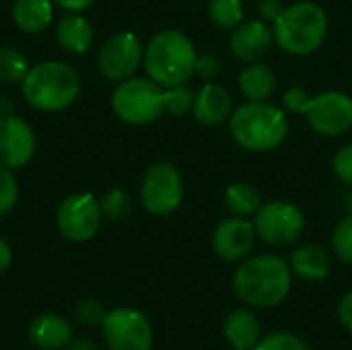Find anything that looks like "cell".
I'll return each instance as SVG.
<instances>
[{
    "mask_svg": "<svg viewBox=\"0 0 352 350\" xmlns=\"http://www.w3.org/2000/svg\"><path fill=\"white\" fill-rule=\"evenodd\" d=\"M291 278V266L283 258L264 254L237 266L233 291L250 307H276L289 297Z\"/></svg>",
    "mask_w": 352,
    "mask_h": 350,
    "instance_id": "1",
    "label": "cell"
},
{
    "mask_svg": "<svg viewBox=\"0 0 352 350\" xmlns=\"http://www.w3.org/2000/svg\"><path fill=\"white\" fill-rule=\"evenodd\" d=\"M231 138L245 151L268 153L278 149L289 134L285 111L270 101H245L229 118Z\"/></svg>",
    "mask_w": 352,
    "mask_h": 350,
    "instance_id": "2",
    "label": "cell"
},
{
    "mask_svg": "<svg viewBox=\"0 0 352 350\" xmlns=\"http://www.w3.org/2000/svg\"><path fill=\"white\" fill-rule=\"evenodd\" d=\"M198 52L192 39L177 29H163L151 37L144 47V68L148 78L163 89L186 85L194 76Z\"/></svg>",
    "mask_w": 352,
    "mask_h": 350,
    "instance_id": "3",
    "label": "cell"
},
{
    "mask_svg": "<svg viewBox=\"0 0 352 350\" xmlns=\"http://www.w3.org/2000/svg\"><path fill=\"white\" fill-rule=\"evenodd\" d=\"M25 101L39 111H62L70 107L80 93L78 72L60 60L39 62L29 68L21 83Z\"/></svg>",
    "mask_w": 352,
    "mask_h": 350,
    "instance_id": "4",
    "label": "cell"
},
{
    "mask_svg": "<svg viewBox=\"0 0 352 350\" xmlns=\"http://www.w3.org/2000/svg\"><path fill=\"white\" fill-rule=\"evenodd\" d=\"M274 41L291 56H311L322 47L328 35V14L311 0L289 4L272 23Z\"/></svg>",
    "mask_w": 352,
    "mask_h": 350,
    "instance_id": "5",
    "label": "cell"
},
{
    "mask_svg": "<svg viewBox=\"0 0 352 350\" xmlns=\"http://www.w3.org/2000/svg\"><path fill=\"white\" fill-rule=\"evenodd\" d=\"M111 109L126 124H151L165 113V89L153 78L130 76L113 89Z\"/></svg>",
    "mask_w": 352,
    "mask_h": 350,
    "instance_id": "6",
    "label": "cell"
},
{
    "mask_svg": "<svg viewBox=\"0 0 352 350\" xmlns=\"http://www.w3.org/2000/svg\"><path fill=\"white\" fill-rule=\"evenodd\" d=\"M254 229L256 237L268 245H291L303 235L305 215L289 200H270L254 215Z\"/></svg>",
    "mask_w": 352,
    "mask_h": 350,
    "instance_id": "7",
    "label": "cell"
},
{
    "mask_svg": "<svg viewBox=\"0 0 352 350\" xmlns=\"http://www.w3.org/2000/svg\"><path fill=\"white\" fill-rule=\"evenodd\" d=\"M184 200V179L173 163L159 161L151 165L140 184L142 206L157 217H167L179 208Z\"/></svg>",
    "mask_w": 352,
    "mask_h": 350,
    "instance_id": "8",
    "label": "cell"
},
{
    "mask_svg": "<svg viewBox=\"0 0 352 350\" xmlns=\"http://www.w3.org/2000/svg\"><path fill=\"white\" fill-rule=\"evenodd\" d=\"M101 334L109 350H151L153 326L148 318L134 307H116L107 311Z\"/></svg>",
    "mask_w": 352,
    "mask_h": 350,
    "instance_id": "9",
    "label": "cell"
},
{
    "mask_svg": "<svg viewBox=\"0 0 352 350\" xmlns=\"http://www.w3.org/2000/svg\"><path fill=\"white\" fill-rule=\"evenodd\" d=\"M101 206L99 200H95L87 192H76L66 196L56 212V225L64 239L82 243L97 235L101 227Z\"/></svg>",
    "mask_w": 352,
    "mask_h": 350,
    "instance_id": "10",
    "label": "cell"
},
{
    "mask_svg": "<svg viewBox=\"0 0 352 350\" xmlns=\"http://www.w3.org/2000/svg\"><path fill=\"white\" fill-rule=\"evenodd\" d=\"M301 113L316 134L342 136L352 128V97L342 91H324L309 97Z\"/></svg>",
    "mask_w": 352,
    "mask_h": 350,
    "instance_id": "11",
    "label": "cell"
},
{
    "mask_svg": "<svg viewBox=\"0 0 352 350\" xmlns=\"http://www.w3.org/2000/svg\"><path fill=\"white\" fill-rule=\"evenodd\" d=\"M144 60V47L136 33L118 31L109 35L97 54V68L107 80L122 83L140 68Z\"/></svg>",
    "mask_w": 352,
    "mask_h": 350,
    "instance_id": "12",
    "label": "cell"
},
{
    "mask_svg": "<svg viewBox=\"0 0 352 350\" xmlns=\"http://www.w3.org/2000/svg\"><path fill=\"white\" fill-rule=\"evenodd\" d=\"M256 243L254 223L243 217H227L223 219L212 233V252L223 262H239L248 258Z\"/></svg>",
    "mask_w": 352,
    "mask_h": 350,
    "instance_id": "13",
    "label": "cell"
},
{
    "mask_svg": "<svg viewBox=\"0 0 352 350\" xmlns=\"http://www.w3.org/2000/svg\"><path fill=\"white\" fill-rule=\"evenodd\" d=\"M35 155L33 128L14 113L0 116V165L8 169L25 167Z\"/></svg>",
    "mask_w": 352,
    "mask_h": 350,
    "instance_id": "14",
    "label": "cell"
},
{
    "mask_svg": "<svg viewBox=\"0 0 352 350\" xmlns=\"http://www.w3.org/2000/svg\"><path fill=\"white\" fill-rule=\"evenodd\" d=\"M274 31L264 19H243L229 37V52L239 62H260L272 47Z\"/></svg>",
    "mask_w": 352,
    "mask_h": 350,
    "instance_id": "15",
    "label": "cell"
},
{
    "mask_svg": "<svg viewBox=\"0 0 352 350\" xmlns=\"http://www.w3.org/2000/svg\"><path fill=\"white\" fill-rule=\"evenodd\" d=\"M194 118L202 126H219L233 113V97L231 93L217 83H206L194 99Z\"/></svg>",
    "mask_w": 352,
    "mask_h": 350,
    "instance_id": "16",
    "label": "cell"
},
{
    "mask_svg": "<svg viewBox=\"0 0 352 350\" xmlns=\"http://www.w3.org/2000/svg\"><path fill=\"white\" fill-rule=\"evenodd\" d=\"M289 266H291V272L297 274L299 278L309 281V283H320L330 276L332 258L326 252V248L316 245V243H305L293 250Z\"/></svg>",
    "mask_w": 352,
    "mask_h": 350,
    "instance_id": "17",
    "label": "cell"
},
{
    "mask_svg": "<svg viewBox=\"0 0 352 350\" xmlns=\"http://www.w3.org/2000/svg\"><path fill=\"white\" fill-rule=\"evenodd\" d=\"M29 340L41 350L66 349L72 340V326L56 314H41L29 324Z\"/></svg>",
    "mask_w": 352,
    "mask_h": 350,
    "instance_id": "18",
    "label": "cell"
},
{
    "mask_svg": "<svg viewBox=\"0 0 352 350\" xmlns=\"http://www.w3.org/2000/svg\"><path fill=\"white\" fill-rule=\"evenodd\" d=\"M223 334L233 350H254L262 338V324L250 309H235L225 318Z\"/></svg>",
    "mask_w": 352,
    "mask_h": 350,
    "instance_id": "19",
    "label": "cell"
},
{
    "mask_svg": "<svg viewBox=\"0 0 352 350\" xmlns=\"http://www.w3.org/2000/svg\"><path fill=\"white\" fill-rule=\"evenodd\" d=\"M56 39L62 50L68 54H85L91 50L95 41L93 25L78 12H70L58 21L56 27Z\"/></svg>",
    "mask_w": 352,
    "mask_h": 350,
    "instance_id": "20",
    "label": "cell"
},
{
    "mask_svg": "<svg viewBox=\"0 0 352 350\" xmlns=\"http://www.w3.org/2000/svg\"><path fill=\"white\" fill-rule=\"evenodd\" d=\"M241 95L248 101H268L276 91V74L268 64L250 62L237 76Z\"/></svg>",
    "mask_w": 352,
    "mask_h": 350,
    "instance_id": "21",
    "label": "cell"
},
{
    "mask_svg": "<svg viewBox=\"0 0 352 350\" xmlns=\"http://www.w3.org/2000/svg\"><path fill=\"white\" fill-rule=\"evenodd\" d=\"M54 0H12V21L25 33H39L52 23Z\"/></svg>",
    "mask_w": 352,
    "mask_h": 350,
    "instance_id": "22",
    "label": "cell"
},
{
    "mask_svg": "<svg viewBox=\"0 0 352 350\" xmlns=\"http://www.w3.org/2000/svg\"><path fill=\"white\" fill-rule=\"evenodd\" d=\"M225 206L231 215L235 217H254L258 212V208L262 206V198H260V192L248 184V182H235V184H229L227 190H225Z\"/></svg>",
    "mask_w": 352,
    "mask_h": 350,
    "instance_id": "23",
    "label": "cell"
},
{
    "mask_svg": "<svg viewBox=\"0 0 352 350\" xmlns=\"http://www.w3.org/2000/svg\"><path fill=\"white\" fill-rule=\"evenodd\" d=\"M208 17L219 29L233 31L245 17L241 0H208Z\"/></svg>",
    "mask_w": 352,
    "mask_h": 350,
    "instance_id": "24",
    "label": "cell"
},
{
    "mask_svg": "<svg viewBox=\"0 0 352 350\" xmlns=\"http://www.w3.org/2000/svg\"><path fill=\"white\" fill-rule=\"evenodd\" d=\"M29 62L16 47H0V80L2 83H23L29 72Z\"/></svg>",
    "mask_w": 352,
    "mask_h": 350,
    "instance_id": "25",
    "label": "cell"
},
{
    "mask_svg": "<svg viewBox=\"0 0 352 350\" xmlns=\"http://www.w3.org/2000/svg\"><path fill=\"white\" fill-rule=\"evenodd\" d=\"M196 93L188 85H175L165 89V111L171 116H186L194 109Z\"/></svg>",
    "mask_w": 352,
    "mask_h": 350,
    "instance_id": "26",
    "label": "cell"
},
{
    "mask_svg": "<svg viewBox=\"0 0 352 350\" xmlns=\"http://www.w3.org/2000/svg\"><path fill=\"white\" fill-rule=\"evenodd\" d=\"M99 206H101L103 217H107L111 221H122V219L130 217V212H132V198L124 190H111L99 200Z\"/></svg>",
    "mask_w": 352,
    "mask_h": 350,
    "instance_id": "27",
    "label": "cell"
},
{
    "mask_svg": "<svg viewBox=\"0 0 352 350\" xmlns=\"http://www.w3.org/2000/svg\"><path fill=\"white\" fill-rule=\"evenodd\" d=\"M332 250L344 264H352V212L340 219L332 233Z\"/></svg>",
    "mask_w": 352,
    "mask_h": 350,
    "instance_id": "28",
    "label": "cell"
},
{
    "mask_svg": "<svg viewBox=\"0 0 352 350\" xmlns=\"http://www.w3.org/2000/svg\"><path fill=\"white\" fill-rule=\"evenodd\" d=\"M254 350H311L309 344L293 332H272L258 340Z\"/></svg>",
    "mask_w": 352,
    "mask_h": 350,
    "instance_id": "29",
    "label": "cell"
},
{
    "mask_svg": "<svg viewBox=\"0 0 352 350\" xmlns=\"http://www.w3.org/2000/svg\"><path fill=\"white\" fill-rule=\"evenodd\" d=\"M19 198V184L12 169L0 165V219L16 204Z\"/></svg>",
    "mask_w": 352,
    "mask_h": 350,
    "instance_id": "30",
    "label": "cell"
},
{
    "mask_svg": "<svg viewBox=\"0 0 352 350\" xmlns=\"http://www.w3.org/2000/svg\"><path fill=\"white\" fill-rule=\"evenodd\" d=\"M332 171L340 184L352 190V142L340 146L332 159Z\"/></svg>",
    "mask_w": 352,
    "mask_h": 350,
    "instance_id": "31",
    "label": "cell"
},
{
    "mask_svg": "<svg viewBox=\"0 0 352 350\" xmlns=\"http://www.w3.org/2000/svg\"><path fill=\"white\" fill-rule=\"evenodd\" d=\"M107 311L103 309V305L95 299H85L76 305V320L85 326V328H95L101 326L105 320Z\"/></svg>",
    "mask_w": 352,
    "mask_h": 350,
    "instance_id": "32",
    "label": "cell"
},
{
    "mask_svg": "<svg viewBox=\"0 0 352 350\" xmlns=\"http://www.w3.org/2000/svg\"><path fill=\"white\" fill-rule=\"evenodd\" d=\"M194 74L200 76L204 83H214L221 74V58L214 54H198Z\"/></svg>",
    "mask_w": 352,
    "mask_h": 350,
    "instance_id": "33",
    "label": "cell"
},
{
    "mask_svg": "<svg viewBox=\"0 0 352 350\" xmlns=\"http://www.w3.org/2000/svg\"><path fill=\"white\" fill-rule=\"evenodd\" d=\"M309 97H311V95H309L303 87L293 85V87H289V89L283 93V105H285L289 111H293V113H301Z\"/></svg>",
    "mask_w": 352,
    "mask_h": 350,
    "instance_id": "34",
    "label": "cell"
},
{
    "mask_svg": "<svg viewBox=\"0 0 352 350\" xmlns=\"http://www.w3.org/2000/svg\"><path fill=\"white\" fill-rule=\"evenodd\" d=\"M285 8H287V4L283 0H260V4H258V12L266 23H274L283 14Z\"/></svg>",
    "mask_w": 352,
    "mask_h": 350,
    "instance_id": "35",
    "label": "cell"
},
{
    "mask_svg": "<svg viewBox=\"0 0 352 350\" xmlns=\"http://www.w3.org/2000/svg\"><path fill=\"white\" fill-rule=\"evenodd\" d=\"M338 318H340V324L349 332H352V291L340 299V303H338Z\"/></svg>",
    "mask_w": 352,
    "mask_h": 350,
    "instance_id": "36",
    "label": "cell"
},
{
    "mask_svg": "<svg viewBox=\"0 0 352 350\" xmlns=\"http://www.w3.org/2000/svg\"><path fill=\"white\" fill-rule=\"evenodd\" d=\"M60 8H64V10H68V12H80V10H85V8H89L93 2H97V0H54Z\"/></svg>",
    "mask_w": 352,
    "mask_h": 350,
    "instance_id": "37",
    "label": "cell"
},
{
    "mask_svg": "<svg viewBox=\"0 0 352 350\" xmlns=\"http://www.w3.org/2000/svg\"><path fill=\"white\" fill-rule=\"evenodd\" d=\"M10 262H12V250L4 239H0V274L8 270Z\"/></svg>",
    "mask_w": 352,
    "mask_h": 350,
    "instance_id": "38",
    "label": "cell"
},
{
    "mask_svg": "<svg viewBox=\"0 0 352 350\" xmlns=\"http://www.w3.org/2000/svg\"><path fill=\"white\" fill-rule=\"evenodd\" d=\"M68 350H99L95 347V342L91 338H76V340H70Z\"/></svg>",
    "mask_w": 352,
    "mask_h": 350,
    "instance_id": "39",
    "label": "cell"
},
{
    "mask_svg": "<svg viewBox=\"0 0 352 350\" xmlns=\"http://www.w3.org/2000/svg\"><path fill=\"white\" fill-rule=\"evenodd\" d=\"M190 2H200V0H190Z\"/></svg>",
    "mask_w": 352,
    "mask_h": 350,
    "instance_id": "40",
    "label": "cell"
}]
</instances>
